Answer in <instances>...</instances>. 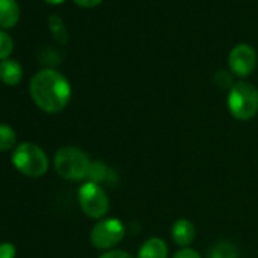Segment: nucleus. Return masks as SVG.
Segmentation results:
<instances>
[{
	"mask_svg": "<svg viewBox=\"0 0 258 258\" xmlns=\"http://www.w3.org/2000/svg\"><path fill=\"white\" fill-rule=\"evenodd\" d=\"M29 93L40 109L55 114L67 106L72 96V87L59 72L44 69L31 79Z\"/></svg>",
	"mask_w": 258,
	"mask_h": 258,
	"instance_id": "1",
	"label": "nucleus"
},
{
	"mask_svg": "<svg viewBox=\"0 0 258 258\" xmlns=\"http://www.w3.org/2000/svg\"><path fill=\"white\" fill-rule=\"evenodd\" d=\"M53 166L61 178L67 181H82L88 176L91 161L84 151L66 146L55 154Z\"/></svg>",
	"mask_w": 258,
	"mask_h": 258,
	"instance_id": "2",
	"label": "nucleus"
},
{
	"mask_svg": "<svg viewBox=\"0 0 258 258\" xmlns=\"http://www.w3.org/2000/svg\"><path fill=\"white\" fill-rule=\"evenodd\" d=\"M228 109L237 120H250L258 111V90L249 82H237L229 88Z\"/></svg>",
	"mask_w": 258,
	"mask_h": 258,
	"instance_id": "3",
	"label": "nucleus"
},
{
	"mask_svg": "<svg viewBox=\"0 0 258 258\" xmlns=\"http://www.w3.org/2000/svg\"><path fill=\"white\" fill-rule=\"evenodd\" d=\"M13 163L20 173L31 178H40L49 169L47 155L34 143H22L17 146L13 154Z\"/></svg>",
	"mask_w": 258,
	"mask_h": 258,
	"instance_id": "4",
	"label": "nucleus"
},
{
	"mask_svg": "<svg viewBox=\"0 0 258 258\" xmlns=\"http://www.w3.org/2000/svg\"><path fill=\"white\" fill-rule=\"evenodd\" d=\"M123 237H124V225L115 217L99 220L93 226L90 234L91 244L96 249H102V250H111L123 240Z\"/></svg>",
	"mask_w": 258,
	"mask_h": 258,
	"instance_id": "5",
	"label": "nucleus"
},
{
	"mask_svg": "<svg viewBox=\"0 0 258 258\" xmlns=\"http://www.w3.org/2000/svg\"><path fill=\"white\" fill-rule=\"evenodd\" d=\"M79 205L82 211L91 219H102L109 210V201L106 193L99 184L87 181L79 188Z\"/></svg>",
	"mask_w": 258,
	"mask_h": 258,
	"instance_id": "6",
	"label": "nucleus"
},
{
	"mask_svg": "<svg viewBox=\"0 0 258 258\" xmlns=\"http://www.w3.org/2000/svg\"><path fill=\"white\" fill-rule=\"evenodd\" d=\"M228 64L235 76L246 78L256 66V52L249 44H238L231 50Z\"/></svg>",
	"mask_w": 258,
	"mask_h": 258,
	"instance_id": "7",
	"label": "nucleus"
},
{
	"mask_svg": "<svg viewBox=\"0 0 258 258\" xmlns=\"http://www.w3.org/2000/svg\"><path fill=\"white\" fill-rule=\"evenodd\" d=\"M172 238L181 247L190 246L193 243V240L196 238L195 225L188 219H178L172 225Z\"/></svg>",
	"mask_w": 258,
	"mask_h": 258,
	"instance_id": "8",
	"label": "nucleus"
},
{
	"mask_svg": "<svg viewBox=\"0 0 258 258\" xmlns=\"http://www.w3.org/2000/svg\"><path fill=\"white\" fill-rule=\"evenodd\" d=\"M20 20L17 0H0V28H14Z\"/></svg>",
	"mask_w": 258,
	"mask_h": 258,
	"instance_id": "9",
	"label": "nucleus"
},
{
	"mask_svg": "<svg viewBox=\"0 0 258 258\" xmlns=\"http://www.w3.org/2000/svg\"><path fill=\"white\" fill-rule=\"evenodd\" d=\"M23 78V69L16 59H5L0 62V79L7 85H17Z\"/></svg>",
	"mask_w": 258,
	"mask_h": 258,
	"instance_id": "10",
	"label": "nucleus"
},
{
	"mask_svg": "<svg viewBox=\"0 0 258 258\" xmlns=\"http://www.w3.org/2000/svg\"><path fill=\"white\" fill-rule=\"evenodd\" d=\"M167 253L169 249L166 241L163 238L152 237L142 244L137 258H167Z\"/></svg>",
	"mask_w": 258,
	"mask_h": 258,
	"instance_id": "11",
	"label": "nucleus"
},
{
	"mask_svg": "<svg viewBox=\"0 0 258 258\" xmlns=\"http://www.w3.org/2000/svg\"><path fill=\"white\" fill-rule=\"evenodd\" d=\"M49 28H50V32L53 35V38L59 43V44H67L69 41V32L66 29V25L62 22V19L56 14L50 16L49 17Z\"/></svg>",
	"mask_w": 258,
	"mask_h": 258,
	"instance_id": "12",
	"label": "nucleus"
},
{
	"mask_svg": "<svg viewBox=\"0 0 258 258\" xmlns=\"http://www.w3.org/2000/svg\"><path fill=\"white\" fill-rule=\"evenodd\" d=\"M111 176V170L100 161H94L91 163L90 166V170H88V181L90 182H94V184H102L105 181H108Z\"/></svg>",
	"mask_w": 258,
	"mask_h": 258,
	"instance_id": "13",
	"label": "nucleus"
},
{
	"mask_svg": "<svg viewBox=\"0 0 258 258\" xmlns=\"http://www.w3.org/2000/svg\"><path fill=\"white\" fill-rule=\"evenodd\" d=\"M210 258H238V250L232 243L219 241L213 246Z\"/></svg>",
	"mask_w": 258,
	"mask_h": 258,
	"instance_id": "14",
	"label": "nucleus"
},
{
	"mask_svg": "<svg viewBox=\"0 0 258 258\" xmlns=\"http://www.w3.org/2000/svg\"><path fill=\"white\" fill-rule=\"evenodd\" d=\"M16 133L8 124H0V151H10L16 146Z\"/></svg>",
	"mask_w": 258,
	"mask_h": 258,
	"instance_id": "15",
	"label": "nucleus"
},
{
	"mask_svg": "<svg viewBox=\"0 0 258 258\" xmlns=\"http://www.w3.org/2000/svg\"><path fill=\"white\" fill-rule=\"evenodd\" d=\"M14 50V41L11 35L0 29V61H5Z\"/></svg>",
	"mask_w": 258,
	"mask_h": 258,
	"instance_id": "16",
	"label": "nucleus"
},
{
	"mask_svg": "<svg viewBox=\"0 0 258 258\" xmlns=\"http://www.w3.org/2000/svg\"><path fill=\"white\" fill-rule=\"evenodd\" d=\"M0 258H16V246L10 241L0 243Z\"/></svg>",
	"mask_w": 258,
	"mask_h": 258,
	"instance_id": "17",
	"label": "nucleus"
},
{
	"mask_svg": "<svg viewBox=\"0 0 258 258\" xmlns=\"http://www.w3.org/2000/svg\"><path fill=\"white\" fill-rule=\"evenodd\" d=\"M216 84L222 88H226V87H232V81H231V76L226 73V72H219L214 78Z\"/></svg>",
	"mask_w": 258,
	"mask_h": 258,
	"instance_id": "18",
	"label": "nucleus"
},
{
	"mask_svg": "<svg viewBox=\"0 0 258 258\" xmlns=\"http://www.w3.org/2000/svg\"><path fill=\"white\" fill-rule=\"evenodd\" d=\"M99 258H133V255L126 252V250H120V249H111L108 252H105L103 255H100Z\"/></svg>",
	"mask_w": 258,
	"mask_h": 258,
	"instance_id": "19",
	"label": "nucleus"
},
{
	"mask_svg": "<svg viewBox=\"0 0 258 258\" xmlns=\"http://www.w3.org/2000/svg\"><path fill=\"white\" fill-rule=\"evenodd\" d=\"M173 258H201L199 252L191 249V247H182L181 250H178Z\"/></svg>",
	"mask_w": 258,
	"mask_h": 258,
	"instance_id": "20",
	"label": "nucleus"
},
{
	"mask_svg": "<svg viewBox=\"0 0 258 258\" xmlns=\"http://www.w3.org/2000/svg\"><path fill=\"white\" fill-rule=\"evenodd\" d=\"M73 2L82 8H93V7H97L102 0H73Z\"/></svg>",
	"mask_w": 258,
	"mask_h": 258,
	"instance_id": "21",
	"label": "nucleus"
},
{
	"mask_svg": "<svg viewBox=\"0 0 258 258\" xmlns=\"http://www.w3.org/2000/svg\"><path fill=\"white\" fill-rule=\"evenodd\" d=\"M44 2L49 4V5H59V4L66 2V0H44Z\"/></svg>",
	"mask_w": 258,
	"mask_h": 258,
	"instance_id": "22",
	"label": "nucleus"
}]
</instances>
